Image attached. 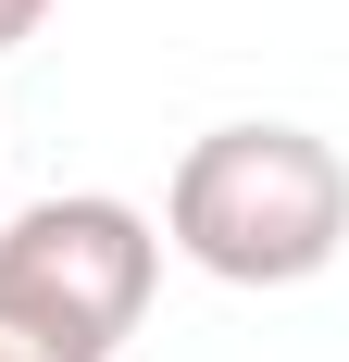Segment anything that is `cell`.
I'll use <instances>...</instances> for the list:
<instances>
[{
  "mask_svg": "<svg viewBox=\"0 0 349 362\" xmlns=\"http://www.w3.org/2000/svg\"><path fill=\"white\" fill-rule=\"evenodd\" d=\"M162 225H174V250L200 275H225V288H300L349 238V163L312 125H275V112L262 125H212V138L174 150Z\"/></svg>",
  "mask_w": 349,
  "mask_h": 362,
  "instance_id": "cell-1",
  "label": "cell"
},
{
  "mask_svg": "<svg viewBox=\"0 0 349 362\" xmlns=\"http://www.w3.org/2000/svg\"><path fill=\"white\" fill-rule=\"evenodd\" d=\"M150 275H162V238L112 187H63L0 225V325L50 337V350L112 362V337L150 313Z\"/></svg>",
  "mask_w": 349,
  "mask_h": 362,
  "instance_id": "cell-2",
  "label": "cell"
},
{
  "mask_svg": "<svg viewBox=\"0 0 349 362\" xmlns=\"http://www.w3.org/2000/svg\"><path fill=\"white\" fill-rule=\"evenodd\" d=\"M0 362H88V350H50V337H25V325H0Z\"/></svg>",
  "mask_w": 349,
  "mask_h": 362,
  "instance_id": "cell-3",
  "label": "cell"
},
{
  "mask_svg": "<svg viewBox=\"0 0 349 362\" xmlns=\"http://www.w3.org/2000/svg\"><path fill=\"white\" fill-rule=\"evenodd\" d=\"M37 13H50V0H0V50H13V37H37Z\"/></svg>",
  "mask_w": 349,
  "mask_h": 362,
  "instance_id": "cell-4",
  "label": "cell"
}]
</instances>
